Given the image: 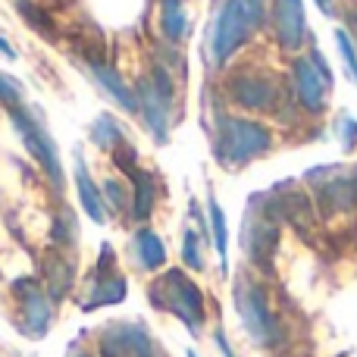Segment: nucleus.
Masks as SVG:
<instances>
[{"label": "nucleus", "instance_id": "18", "mask_svg": "<svg viewBox=\"0 0 357 357\" xmlns=\"http://www.w3.org/2000/svg\"><path fill=\"white\" fill-rule=\"evenodd\" d=\"M129 178H132V207H129V213H132L135 222H148L151 213H154V207H157V195H160L157 178H154V173H148V169H142V167L132 169Z\"/></svg>", "mask_w": 357, "mask_h": 357}, {"label": "nucleus", "instance_id": "10", "mask_svg": "<svg viewBox=\"0 0 357 357\" xmlns=\"http://www.w3.org/2000/svg\"><path fill=\"white\" fill-rule=\"evenodd\" d=\"M289 88H291V98H295L298 110H301L304 116H323V113L329 110V91H333V88L326 85L320 66L314 63L310 54L291 56Z\"/></svg>", "mask_w": 357, "mask_h": 357}, {"label": "nucleus", "instance_id": "21", "mask_svg": "<svg viewBox=\"0 0 357 357\" xmlns=\"http://www.w3.org/2000/svg\"><path fill=\"white\" fill-rule=\"evenodd\" d=\"M188 13L182 0H160V31L169 44H182L188 38Z\"/></svg>", "mask_w": 357, "mask_h": 357}, {"label": "nucleus", "instance_id": "20", "mask_svg": "<svg viewBox=\"0 0 357 357\" xmlns=\"http://www.w3.org/2000/svg\"><path fill=\"white\" fill-rule=\"evenodd\" d=\"M207 226H210V245H213L222 273H226L229 270V226H226V213H222L220 201L213 195H207Z\"/></svg>", "mask_w": 357, "mask_h": 357}, {"label": "nucleus", "instance_id": "23", "mask_svg": "<svg viewBox=\"0 0 357 357\" xmlns=\"http://www.w3.org/2000/svg\"><path fill=\"white\" fill-rule=\"evenodd\" d=\"M333 38H335V50H339V56H342V66H345L348 79L357 85V44H354L351 31H348L345 25H339V29H333Z\"/></svg>", "mask_w": 357, "mask_h": 357}, {"label": "nucleus", "instance_id": "25", "mask_svg": "<svg viewBox=\"0 0 357 357\" xmlns=\"http://www.w3.org/2000/svg\"><path fill=\"white\" fill-rule=\"evenodd\" d=\"M182 264L188 266V270H195V273H201V270H204L201 235H197L191 226H185V232H182Z\"/></svg>", "mask_w": 357, "mask_h": 357}, {"label": "nucleus", "instance_id": "22", "mask_svg": "<svg viewBox=\"0 0 357 357\" xmlns=\"http://www.w3.org/2000/svg\"><path fill=\"white\" fill-rule=\"evenodd\" d=\"M88 135H91V142L98 144L100 151H113V148H119V144L126 142L123 126H119L116 119L110 116V113H100V116H94V123H91V129H88Z\"/></svg>", "mask_w": 357, "mask_h": 357}, {"label": "nucleus", "instance_id": "28", "mask_svg": "<svg viewBox=\"0 0 357 357\" xmlns=\"http://www.w3.org/2000/svg\"><path fill=\"white\" fill-rule=\"evenodd\" d=\"M113 160H116V167L123 169L126 176H129L132 169L138 167V151L132 148L129 142H123V144H119V148H113Z\"/></svg>", "mask_w": 357, "mask_h": 357}, {"label": "nucleus", "instance_id": "2", "mask_svg": "<svg viewBox=\"0 0 357 357\" xmlns=\"http://www.w3.org/2000/svg\"><path fill=\"white\" fill-rule=\"evenodd\" d=\"M276 144L273 129L254 116L220 110L213 119V157L222 169H241L266 157Z\"/></svg>", "mask_w": 357, "mask_h": 357}, {"label": "nucleus", "instance_id": "13", "mask_svg": "<svg viewBox=\"0 0 357 357\" xmlns=\"http://www.w3.org/2000/svg\"><path fill=\"white\" fill-rule=\"evenodd\" d=\"M270 29L282 54H304V44L310 38L304 0H273L270 3Z\"/></svg>", "mask_w": 357, "mask_h": 357}, {"label": "nucleus", "instance_id": "11", "mask_svg": "<svg viewBox=\"0 0 357 357\" xmlns=\"http://www.w3.org/2000/svg\"><path fill=\"white\" fill-rule=\"evenodd\" d=\"M100 357H163L148 326L135 320H113L98 335Z\"/></svg>", "mask_w": 357, "mask_h": 357}, {"label": "nucleus", "instance_id": "27", "mask_svg": "<svg viewBox=\"0 0 357 357\" xmlns=\"http://www.w3.org/2000/svg\"><path fill=\"white\" fill-rule=\"evenodd\" d=\"M333 135L345 151H354L357 148V119L351 113H339L333 119Z\"/></svg>", "mask_w": 357, "mask_h": 357}, {"label": "nucleus", "instance_id": "9", "mask_svg": "<svg viewBox=\"0 0 357 357\" xmlns=\"http://www.w3.org/2000/svg\"><path fill=\"white\" fill-rule=\"evenodd\" d=\"M6 113H10V119H13V129H16V135L22 138V148L29 151V157H35L38 167L47 173V178L54 182V188L60 191L63 182H66V178H63L60 151H56L54 135L44 129L38 110H29L25 104H16V107H6Z\"/></svg>", "mask_w": 357, "mask_h": 357}, {"label": "nucleus", "instance_id": "12", "mask_svg": "<svg viewBox=\"0 0 357 357\" xmlns=\"http://www.w3.org/2000/svg\"><path fill=\"white\" fill-rule=\"evenodd\" d=\"M13 291L19 295V329L29 339H44L54 326V298L47 295V289L41 285V279H16Z\"/></svg>", "mask_w": 357, "mask_h": 357}, {"label": "nucleus", "instance_id": "4", "mask_svg": "<svg viewBox=\"0 0 357 357\" xmlns=\"http://www.w3.org/2000/svg\"><path fill=\"white\" fill-rule=\"evenodd\" d=\"M148 298L157 310L173 314L191 335H201L204 323H207V304H204V291L185 270H163L160 276L151 282Z\"/></svg>", "mask_w": 357, "mask_h": 357}, {"label": "nucleus", "instance_id": "15", "mask_svg": "<svg viewBox=\"0 0 357 357\" xmlns=\"http://www.w3.org/2000/svg\"><path fill=\"white\" fill-rule=\"evenodd\" d=\"M85 73L91 75L94 82H98V88L113 100V104L119 107V110L138 113L135 88H129V82L123 79V73H119L116 66H110V63H104V60H98V56H91V60H85Z\"/></svg>", "mask_w": 357, "mask_h": 357}, {"label": "nucleus", "instance_id": "29", "mask_svg": "<svg viewBox=\"0 0 357 357\" xmlns=\"http://www.w3.org/2000/svg\"><path fill=\"white\" fill-rule=\"evenodd\" d=\"M16 10H19V13H22V16H25V19H29V22H31V25H35V29H38V31H50V19H47V16H44V13H41V10H38V6H35V3H29V0H16Z\"/></svg>", "mask_w": 357, "mask_h": 357}, {"label": "nucleus", "instance_id": "17", "mask_svg": "<svg viewBox=\"0 0 357 357\" xmlns=\"http://www.w3.org/2000/svg\"><path fill=\"white\" fill-rule=\"evenodd\" d=\"M73 282H75V264L66 257V251L54 248L41 264V285L47 289V295L54 301H63L69 295V289H73Z\"/></svg>", "mask_w": 357, "mask_h": 357}, {"label": "nucleus", "instance_id": "35", "mask_svg": "<svg viewBox=\"0 0 357 357\" xmlns=\"http://www.w3.org/2000/svg\"><path fill=\"white\" fill-rule=\"evenodd\" d=\"M66 357H94V354H88L82 345H75V348H69V354H66Z\"/></svg>", "mask_w": 357, "mask_h": 357}, {"label": "nucleus", "instance_id": "33", "mask_svg": "<svg viewBox=\"0 0 357 357\" xmlns=\"http://www.w3.org/2000/svg\"><path fill=\"white\" fill-rule=\"evenodd\" d=\"M0 56H3V60H10V63H13V60H16V56H19L16 50H13V44L6 41L3 35H0Z\"/></svg>", "mask_w": 357, "mask_h": 357}, {"label": "nucleus", "instance_id": "36", "mask_svg": "<svg viewBox=\"0 0 357 357\" xmlns=\"http://www.w3.org/2000/svg\"><path fill=\"white\" fill-rule=\"evenodd\" d=\"M188 357H197V351H188Z\"/></svg>", "mask_w": 357, "mask_h": 357}, {"label": "nucleus", "instance_id": "5", "mask_svg": "<svg viewBox=\"0 0 357 357\" xmlns=\"http://www.w3.org/2000/svg\"><path fill=\"white\" fill-rule=\"evenodd\" d=\"M279 238H282V220H279L276 207L270 201V191H257L248 197L245 216H241V251L257 270H270L273 257L279 251Z\"/></svg>", "mask_w": 357, "mask_h": 357}, {"label": "nucleus", "instance_id": "26", "mask_svg": "<svg viewBox=\"0 0 357 357\" xmlns=\"http://www.w3.org/2000/svg\"><path fill=\"white\" fill-rule=\"evenodd\" d=\"M75 216L69 213V210H63L60 220L54 222V232H50V238H54V248L56 251H69V248H75Z\"/></svg>", "mask_w": 357, "mask_h": 357}, {"label": "nucleus", "instance_id": "6", "mask_svg": "<svg viewBox=\"0 0 357 357\" xmlns=\"http://www.w3.org/2000/svg\"><path fill=\"white\" fill-rule=\"evenodd\" d=\"M232 304L238 314L241 326H245L248 339L257 348H279L282 345V323H279L276 310H273L270 298H266L264 285L257 279L245 276L235 279L232 285Z\"/></svg>", "mask_w": 357, "mask_h": 357}, {"label": "nucleus", "instance_id": "31", "mask_svg": "<svg viewBox=\"0 0 357 357\" xmlns=\"http://www.w3.org/2000/svg\"><path fill=\"white\" fill-rule=\"evenodd\" d=\"M213 342H216V348H220L222 357H235L232 348H229V339H226V333H222V329H216V333H213Z\"/></svg>", "mask_w": 357, "mask_h": 357}, {"label": "nucleus", "instance_id": "7", "mask_svg": "<svg viewBox=\"0 0 357 357\" xmlns=\"http://www.w3.org/2000/svg\"><path fill=\"white\" fill-rule=\"evenodd\" d=\"M138 113L144 119V129L157 144H167L173 129V104H176V82L173 69L167 63H154L135 85Z\"/></svg>", "mask_w": 357, "mask_h": 357}, {"label": "nucleus", "instance_id": "14", "mask_svg": "<svg viewBox=\"0 0 357 357\" xmlns=\"http://www.w3.org/2000/svg\"><path fill=\"white\" fill-rule=\"evenodd\" d=\"M126 295H129V282H126V276L113 266L110 245H104V257H100V264L94 266V279L85 289L82 310L91 314V310H98V307H113V304H123Z\"/></svg>", "mask_w": 357, "mask_h": 357}, {"label": "nucleus", "instance_id": "1", "mask_svg": "<svg viewBox=\"0 0 357 357\" xmlns=\"http://www.w3.org/2000/svg\"><path fill=\"white\" fill-rule=\"evenodd\" d=\"M266 22H270V0H216L204 35L207 66L222 69Z\"/></svg>", "mask_w": 357, "mask_h": 357}, {"label": "nucleus", "instance_id": "32", "mask_svg": "<svg viewBox=\"0 0 357 357\" xmlns=\"http://www.w3.org/2000/svg\"><path fill=\"white\" fill-rule=\"evenodd\" d=\"M314 3H317V10H320L323 16H329V19L339 13V10H335V0H314Z\"/></svg>", "mask_w": 357, "mask_h": 357}, {"label": "nucleus", "instance_id": "24", "mask_svg": "<svg viewBox=\"0 0 357 357\" xmlns=\"http://www.w3.org/2000/svg\"><path fill=\"white\" fill-rule=\"evenodd\" d=\"M104 204H107V213H123V210L132 207V191L126 188L119 178H107L104 182Z\"/></svg>", "mask_w": 357, "mask_h": 357}, {"label": "nucleus", "instance_id": "3", "mask_svg": "<svg viewBox=\"0 0 357 357\" xmlns=\"http://www.w3.org/2000/svg\"><path fill=\"white\" fill-rule=\"evenodd\" d=\"M226 98L245 113H273L282 116L285 107H298L285 79L273 75L270 69H238L226 79Z\"/></svg>", "mask_w": 357, "mask_h": 357}, {"label": "nucleus", "instance_id": "30", "mask_svg": "<svg viewBox=\"0 0 357 357\" xmlns=\"http://www.w3.org/2000/svg\"><path fill=\"white\" fill-rule=\"evenodd\" d=\"M0 104L3 107L22 104V88H19L16 82H13L10 75H3V73H0Z\"/></svg>", "mask_w": 357, "mask_h": 357}, {"label": "nucleus", "instance_id": "19", "mask_svg": "<svg viewBox=\"0 0 357 357\" xmlns=\"http://www.w3.org/2000/svg\"><path fill=\"white\" fill-rule=\"evenodd\" d=\"M132 254H135L138 266L148 273H157L167 266V245L151 226H138L132 235Z\"/></svg>", "mask_w": 357, "mask_h": 357}, {"label": "nucleus", "instance_id": "16", "mask_svg": "<svg viewBox=\"0 0 357 357\" xmlns=\"http://www.w3.org/2000/svg\"><path fill=\"white\" fill-rule=\"evenodd\" d=\"M73 160H75V195H79L82 210L88 213V220H94L98 226H104L107 216H110L107 213V204H104V191H100L98 182L91 178V169H88L82 151H75Z\"/></svg>", "mask_w": 357, "mask_h": 357}, {"label": "nucleus", "instance_id": "34", "mask_svg": "<svg viewBox=\"0 0 357 357\" xmlns=\"http://www.w3.org/2000/svg\"><path fill=\"white\" fill-rule=\"evenodd\" d=\"M345 29L351 31V38H354V44H357V10H348L345 13Z\"/></svg>", "mask_w": 357, "mask_h": 357}, {"label": "nucleus", "instance_id": "8", "mask_svg": "<svg viewBox=\"0 0 357 357\" xmlns=\"http://www.w3.org/2000/svg\"><path fill=\"white\" fill-rule=\"evenodd\" d=\"M323 216H345L357 210V163H323L301 176Z\"/></svg>", "mask_w": 357, "mask_h": 357}]
</instances>
